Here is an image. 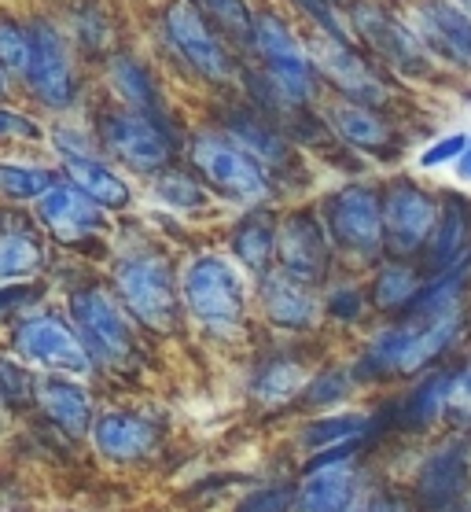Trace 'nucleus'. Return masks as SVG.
I'll return each mask as SVG.
<instances>
[{"label":"nucleus","instance_id":"obj_43","mask_svg":"<svg viewBox=\"0 0 471 512\" xmlns=\"http://www.w3.org/2000/svg\"><path fill=\"white\" fill-rule=\"evenodd\" d=\"M52 144L63 159H78V155H96L100 152V140H96V129H81V126H56L52 129Z\"/></svg>","mask_w":471,"mask_h":512},{"label":"nucleus","instance_id":"obj_53","mask_svg":"<svg viewBox=\"0 0 471 512\" xmlns=\"http://www.w3.org/2000/svg\"><path fill=\"white\" fill-rule=\"evenodd\" d=\"M350 512H354V509H350Z\"/></svg>","mask_w":471,"mask_h":512},{"label":"nucleus","instance_id":"obj_39","mask_svg":"<svg viewBox=\"0 0 471 512\" xmlns=\"http://www.w3.org/2000/svg\"><path fill=\"white\" fill-rule=\"evenodd\" d=\"M350 387H354V373H346V369H324V373L310 376V384L302 391V406L310 409H328V406H339L346 395H350Z\"/></svg>","mask_w":471,"mask_h":512},{"label":"nucleus","instance_id":"obj_47","mask_svg":"<svg viewBox=\"0 0 471 512\" xmlns=\"http://www.w3.org/2000/svg\"><path fill=\"white\" fill-rule=\"evenodd\" d=\"M41 284H30V280H15L12 288H0V317L12 314V310H26L41 295Z\"/></svg>","mask_w":471,"mask_h":512},{"label":"nucleus","instance_id":"obj_18","mask_svg":"<svg viewBox=\"0 0 471 512\" xmlns=\"http://www.w3.org/2000/svg\"><path fill=\"white\" fill-rule=\"evenodd\" d=\"M361 443H346L335 450L317 454V461L306 465V479L295 490L291 512H350L357 505V468L350 457Z\"/></svg>","mask_w":471,"mask_h":512},{"label":"nucleus","instance_id":"obj_21","mask_svg":"<svg viewBox=\"0 0 471 512\" xmlns=\"http://www.w3.org/2000/svg\"><path fill=\"white\" fill-rule=\"evenodd\" d=\"M92 446L96 454L115 461V465H140L148 461L162 443V428L144 413L133 409H107L92 420Z\"/></svg>","mask_w":471,"mask_h":512},{"label":"nucleus","instance_id":"obj_12","mask_svg":"<svg viewBox=\"0 0 471 512\" xmlns=\"http://www.w3.org/2000/svg\"><path fill=\"white\" fill-rule=\"evenodd\" d=\"M321 218L328 225L332 244L346 255L380 258L387 251V233H383V188L350 181L339 185L332 196H324Z\"/></svg>","mask_w":471,"mask_h":512},{"label":"nucleus","instance_id":"obj_22","mask_svg":"<svg viewBox=\"0 0 471 512\" xmlns=\"http://www.w3.org/2000/svg\"><path fill=\"white\" fill-rule=\"evenodd\" d=\"M258 303H262L265 321L280 332H313L324 317V303L317 299V288L288 277L284 269H273L258 280Z\"/></svg>","mask_w":471,"mask_h":512},{"label":"nucleus","instance_id":"obj_48","mask_svg":"<svg viewBox=\"0 0 471 512\" xmlns=\"http://www.w3.org/2000/svg\"><path fill=\"white\" fill-rule=\"evenodd\" d=\"M354 512H413V505L398 494H368V498H357Z\"/></svg>","mask_w":471,"mask_h":512},{"label":"nucleus","instance_id":"obj_30","mask_svg":"<svg viewBox=\"0 0 471 512\" xmlns=\"http://www.w3.org/2000/svg\"><path fill=\"white\" fill-rule=\"evenodd\" d=\"M453 376L449 369H435L427 373L409 395L394 406V424L402 431H427L431 424L449 413V391H453Z\"/></svg>","mask_w":471,"mask_h":512},{"label":"nucleus","instance_id":"obj_24","mask_svg":"<svg viewBox=\"0 0 471 512\" xmlns=\"http://www.w3.org/2000/svg\"><path fill=\"white\" fill-rule=\"evenodd\" d=\"M328 129L335 133V140H343L350 148L365 155H394L402 148V137H398V126H394L391 118L376 111V107H365V104H354V100H332L328 104Z\"/></svg>","mask_w":471,"mask_h":512},{"label":"nucleus","instance_id":"obj_6","mask_svg":"<svg viewBox=\"0 0 471 512\" xmlns=\"http://www.w3.org/2000/svg\"><path fill=\"white\" fill-rule=\"evenodd\" d=\"M346 23H350L357 45L365 48L372 63H380L383 70H394L398 78H413V82L435 78V56L424 48L413 26L387 12L380 0H350Z\"/></svg>","mask_w":471,"mask_h":512},{"label":"nucleus","instance_id":"obj_27","mask_svg":"<svg viewBox=\"0 0 471 512\" xmlns=\"http://www.w3.org/2000/svg\"><path fill=\"white\" fill-rule=\"evenodd\" d=\"M37 218H26L23 210H0V277L30 280L48 266L45 236L37 229Z\"/></svg>","mask_w":471,"mask_h":512},{"label":"nucleus","instance_id":"obj_38","mask_svg":"<svg viewBox=\"0 0 471 512\" xmlns=\"http://www.w3.org/2000/svg\"><path fill=\"white\" fill-rule=\"evenodd\" d=\"M26 63H30V26L12 15H0V70L23 78Z\"/></svg>","mask_w":471,"mask_h":512},{"label":"nucleus","instance_id":"obj_20","mask_svg":"<svg viewBox=\"0 0 471 512\" xmlns=\"http://www.w3.org/2000/svg\"><path fill=\"white\" fill-rule=\"evenodd\" d=\"M221 129H225L240 148H247V152L269 170V177H288L302 170L295 140H291L284 129H276L258 107H243V104L225 107V111H221Z\"/></svg>","mask_w":471,"mask_h":512},{"label":"nucleus","instance_id":"obj_13","mask_svg":"<svg viewBox=\"0 0 471 512\" xmlns=\"http://www.w3.org/2000/svg\"><path fill=\"white\" fill-rule=\"evenodd\" d=\"M30 26V63L23 70L26 93L48 111H67L78 104V63L74 41L56 23L34 19Z\"/></svg>","mask_w":471,"mask_h":512},{"label":"nucleus","instance_id":"obj_4","mask_svg":"<svg viewBox=\"0 0 471 512\" xmlns=\"http://www.w3.org/2000/svg\"><path fill=\"white\" fill-rule=\"evenodd\" d=\"M181 299L184 310L196 317L207 332H236L247 321V277L240 262L199 251L181 269Z\"/></svg>","mask_w":471,"mask_h":512},{"label":"nucleus","instance_id":"obj_41","mask_svg":"<svg viewBox=\"0 0 471 512\" xmlns=\"http://www.w3.org/2000/svg\"><path fill=\"white\" fill-rule=\"evenodd\" d=\"M291 4H295L317 30L350 37V23H346V4H350V0H291Z\"/></svg>","mask_w":471,"mask_h":512},{"label":"nucleus","instance_id":"obj_35","mask_svg":"<svg viewBox=\"0 0 471 512\" xmlns=\"http://www.w3.org/2000/svg\"><path fill=\"white\" fill-rule=\"evenodd\" d=\"M111 37H115V26L107 19L104 4L81 0V4L70 8V41H74L85 56H107V52H111Z\"/></svg>","mask_w":471,"mask_h":512},{"label":"nucleus","instance_id":"obj_42","mask_svg":"<svg viewBox=\"0 0 471 512\" xmlns=\"http://www.w3.org/2000/svg\"><path fill=\"white\" fill-rule=\"evenodd\" d=\"M368 291L357 288V284H339V288L328 291V299H324V310L335 317V321H343V325H354L361 321L368 310Z\"/></svg>","mask_w":471,"mask_h":512},{"label":"nucleus","instance_id":"obj_40","mask_svg":"<svg viewBox=\"0 0 471 512\" xmlns=\"http://www.w3.org/2000/svg\"><path fill=\"white\" fill-rule=\"evenodd\" d=\"M34 380L37 376L30 373V365L0 354V395H4L8 409H23L34 402Z\"/></svg>","mask_w":471,"mask_h":512},{"label":"nucleus","instance_id":"obj_52","mask_svg":"<svg viewBox=\"0 0 471 512\" xmlns=\"http://www.w3.org/2000/svg\"><path fill=\"white\" fill-rule=\"evenodd\" d=\"M468 373H471V365H468Z\"/></svg>","mask_w":471,"mask_h":512},{"label":"nucleus","instance_id":"obj_34","mask_svg":"<svg viewBox=\"0 0 471 512\" xmlns=\"http://www.w3.org/2000/svg\"><path fill=\"white\" fill-rule=\"evenodd\" d=\"M372 428V417L365 413H335V417H317L313 424H306L299 435V446L306 454H324L335 446L361 443Z\"/></svg>","mask_w":471,"mask_h":512},{"label":"nucleus","instance_id":"obj_49","mask_svg":"<svg viewBox=\"0 0 471 512\" xmlns=\"http://www.w3.org/2000/svg\"><path fill=\"white\" fill-rule=\"evenodd\" d=\"M453 166H457V177H460V181H471V140H468V148H464V152L457 155V163H453Z\"/></svg>","mask_w":471,"mask_h":512},{"label":"nucleus","instance_id":"obj_8","mask_svg":"<svg viewBox=\"0 0 471 512\" xmlns=\"http://www.w3.org/2000/svg\"><path fill=\"white\" fill-rule=\"evenodd\" d=\"M162 37L181 56V63L192 67L210 85H229L236 78V59L229 52V37L199 12L192 0H166L159 12Z\"/></svg>","mask_w":471,"mask_h":512},{"label":"nucleus","instance_id":"obj_44","mask_svg":"<svg viewBox=\"0 0 471 512\" xmlns=\"http://www.w3.org/2000/svg\"><path fill=\"white\" fill-rule=\"evenodd\" d=\"M291 509H295V490L280 487V483L251 490V494L236 505V512H291Z\"/></svg>","mask_w":471,"mask_h":512},{"label":"nucleus","instance_id":"obj_5","mask_svg":"<svg viewBox=\"0 0 471 512\" xmlns=\"http://www.w3.org/2000/svg\"><path fill=\"white\" fill-rule=\"evenodd\" d=\"M188 159L210 192L236 199L243 207H265L273 199V177L247 148H240L225 129H199L188 140Z\"/></svg>","mask_w":471,"mask_h":512},{"label":"nucleus","instance_id":"obj_9","mask_svg":"<svg viewBox=\"0 0 471 512\" xmlns=\"http://www.w3.org/2000/svg\"><path fill=\"white\" fill-rule=\"evenodd\" d=\"M96 140L115 163L148 177L173 166V155H177V137L170 129L129 111L126 104H111L96 115Z\"/></svg>","mask_w":471,"mask_h":512},{"label":"nucleus","instance_id":"obj_15","mask_svg":"<svg viewBox=\"0 0 471 512\" xmlns=\"http://www.w3.org/2000/svg\"><path fill=\"white\" fill-rule=\"evenodd\" d=\"M332 236L317 210L299 207L288 210L276 229V269H284L288 277L302 284H324L332 277Z\"/></svg>","mask_w":471,"mask_h":512},{"label":"nucleus","instance_id":"obj_19","mask_svg":"<svg viewBox=\"0 0 471 512\" xmlns=\"http://www.w3.org/2000/svg\"><path fill=\"white\" fill-rule=\"evenodd\" d=\"M37 222L56 244L81 247L89 240H104L107 233V210L96 207L89 196L67 181H56L45 196L37 199Z\"/></svg>","mask_w":471,"mask_h":512},{"label":"nucleus","instance_id":"obj_25","mask_svg":"<svg viewBox=\"0 0 471 512\" xmlns=\"http://www.w3.org/2000/svg\"><path fill=\"white\" fill-rule=\"evenodd\" d=\"M34 402L59 431H67L70 439H81L92 431L96 409H92V395L85 391L78 376L41 373L34 380Z\"/></svg>","mask_w":471,"mask_h":512},{"label":"nucleus","instance_id":"obj_29","mask_svg":"<svg viewBox=\"0 0 471 512\" xmlns=\"http://www.w3.org/2000/svg\"><path fill=\"white\" fill-rule=\"evenodd\" d=\"M59 174L67 185H74L81 196H89L96 207H104L107 214H122L133 207V188L115 166L104 163L100 155H78V159H63Z\"/></svg>","mask_w":471,"mask_h":512},{"label":"nucleus","instance_id":"obj_31","mask_svg":"<svg viewBox=\"0 0 471 512\" xmlns=\"http://www.w3.org/2000/svg\"><path fill=\"white\" fill-rule=\"evenodd\" d=\"M424 284H427L424 269H416L409 258H391V262H383L376 269L372 288H368V303H372V310H380V314L402 317L416 303V295L424 291Z\"/></svg>","mask_w":471,"mask_h":512},{"label":"nucleus","instance_id":"obj_50","mask_svg":"<svg viewBox=\"0 0 471 512\" xmlns=\"http://www.w3.org/2000/svg\"><path fill=\"white\" fill-rule=\"evenodd\" d=\"M4 417H8V402H4V395H0V424H4Z\"/></svg>","mask_w":471,"mask_h":512},{"label":"nucleus","instance_id":"obj_2","mask_svg":"<svg viewBox=\"0 0 471 512\" xmlns=\"http://www.w3.org/2000/svg\"><path fill=\"white\" fill-rule=\"evenodd\" d=\"M111 291L129 317L155 336H170L181 328V273L159 247H137L118 258L111 269Z\"/></svg>","mask_w":471,"mask_h":512},{"label":"nucleus","instance_id":"obj_54","mask_svg":"<svg viewBox=\"0 0 471 512\" xmlns=\"http://www.w3.org/2000/svg\"><path fill=\"white\" fill-rule=\"evenodd\" d=\"M468 4H471V0H468Z\"/></svg>","mask_w":471,"mask_h":512},{"label":"nucleus","instance_id":"obj_23","mask_svg":"<svg viewBox=\"0 0 471 512\" xmlns=\"http://www.w3.org/2000/svg\"><path fill=\"white\" fill-rule=\"evenodd\" d=\"M107 85L118 96V104H126L129 111H137V115L151 118V122H159L162 129H170L177 137V122H173V111L166 104V93H162L155 70L144 59H137L133 52H115L107 59Z\"/></svg>","mask_w":471,"mask_h":512},{"label":"nucleus","instance_id":"obj_32","mask_svg":"<svg viewBox=\"0 0 471 512\" xmlns=\"http://www.w3.org/2000/svg\"><path fill=\"white\" fill-rule=\"evenodd\" d=\"M310 384V376L299 361L288 354H276V358L262 361L258 373L251 376V398L262 406H288L291 398H299Z\"/></svg>","mask_w":471,"mask_h":512},{"label":"nucleus","instance_id":"obj_46","mask_svg":"<svg viewBox=\"0 0 471 512\" xmlns=\"http://www.w3.org/2000/svg\"><path fill=\"white\" fill-rule=\"evenodd\" d=\"M468 148V137L464 133H453V137H442L438 144H431L424 155H420V166L424 170H438V166L446 163H457V155Z\"/></svg>","mask_w":471,"mask_h":512},{"label":"nucleus","instance_id":"obj_17","mask_svg":"<svg viewBox=\"0 0 471 512\" xmlns=\"http://www.w3.org/2000/svg\"><path fill=\"white\" fill-rule=\"evenodd\" d=\"M409 26L424 48L446 67L471 70V4L468 0H420Z\"/></svg>","mask_w":471,"mask_h":512},{"label":"nucleus","instance_id":"obj_3","mask_svg":"<svg viewBox=\"0 0 471 512\" xmlns=\"http://www.w3.org/2000/svg\"><path fill=\"white\" fill-rule=\"evenodd\" d=\"M67 317L81 336L96 369L104 373H133L140 358L133 317L118 295L104 284H85L67 295Z\"/></svg>","mask_w":471,"mask_h":512},{"label":"nucleus","instance_id":"obj_45","mask_svg":"<svg viewBox=\"0 0 471 512\" xmlns=\"http://www.w3.org/2000/svg\"><path fill=\"white\" fill-rule=\"evenodd\" d=\"M45 129L37 126L34 118L12 107H0V140H41Z\"/></svg>","mask_w":471,"mask_h":512},{"label":"nucleus","instance_id":"obj_51","mask_svg":"<svg viewBox=\"0 0 471 512\" xmlns=\"http://www.w3.org/2000/svg\"><path fill=\"white\" fill-rule=\"evenodd\" d=\"M0 93H4V70H0Z\"/></svg>","mask_w":471,"mask_h":512},{"label":"nucleus","instance_id":"obj_11","mask_svg":"<svg viewBox=\"0 0 471 512\" xmlns=\"http://www.w3.org/2000/svg\"><path fill=\"white\" fill-rule=\"evenodd\" d=\"M8 339H12L15 358L30 365V369H41V373L85 376L89 369H96L81 336L70 325V317H59L52 310H26V314H19Z\"/></svg>","mask_w":471,"mask_h":512},{"label":"nucleus","instance_id":"obj_1","mask_svg":"<svg viewBox=\"0 0 471 512\" xmlns=\"http://www.w3.org/2000/svg\"><path fill=\"white\" fill-rule=\"evenodd\" d=\"M464 314L453 317H402L398 325L372 336L354 380H394V376H420L457 343Z\"/></svg>","mask_w":471,"mask_h":512},{"label":"nucleus","instance_id":"obj_36","mask_svg":"<svg viewBox=\"0 0 471 512\" xmlns=\"http://www.w3.org/2000/svg\"><path fill=\"white\" fill-rule=\"evenodd\" d=\"M52 185H56V174L45 170V166L0 163V196L12 199V203H23V199H34L37 203Z\"/></svg>","mask_w":471,"mask_h":512},{"label":"nucleus","instance_id":"obj_16","mask_svg":"<svg viewBox=\"0 0 471 512\" xmlns=\"http://www.w3.org/2000/svg\"><path fill=\"white\" fill-rule=\"evenodd\" d=\"M471 487V439L457 431L453 439L438 443L416 468L413 501L424 512H453L464 490Z\"/></svg>","mask_w":471,"mask_h":512},{"label":"nucleus","instance_id":"obj_7","mask_svg":"<svg viewBox=\"0 0 471 512\" xmlns=\"http://www.w3.org/2000/svg\"><path fill=\"white\" fill-rule=\"evenodd\" d=\"M306 48H310V59L313 67H317V74H321V82L332 85L343 100L376 107V111L391 107L394 96L387 78H383V67L372 63V56H368L365 48L354 45V37L313 30Z\"/></svg>","mask_w":471,"mask_h":512},{"label":"nucleus","instance_id":"obj_33","mask_svg":"<svg viewBox=\"0 0 471 512\" xmlns=\"http://www.w3.org/2000/svg\"><path fill=\"white\" fill-rule=\"evenodd\" d=\"M151 192L155 199H162V207L181 210V214H199V210L210 207V188L207 181L192 170H181V166H166L151 177Z\"/></svg>","mask_w":471,"mask_h":512},{"label":"nucleus","instance_id":"obj_26","mask_svg":"<svg viewBox=\"0 0 471 512\" xmlns=\"http://www.w3.org/2000/svg\"><path fill=\"white\" fill-rule=\"evenodd\" d=\"M442 210H438V225L424 247V273L438 277L449 266H457L460 258L471 255V199L457 192H438Z\"/></svg>","mask_w":471,"mask_h":512},{"label":"nucleus","instance_id":"obj_28","mask_svg":"<svg viewBox=\"0 0 471 512\" xmlns=\"http://www.w3.org/2000/svg\"><path fill=\"white\" fill-rule=\"evenodd\" d=\"M276 229H280V214L269 207H247V214L232 225L229 251L243 273H251L254 280L276 269Z\"/></svg>","mask_w":471,"mask_h":512},{"label":"nucleus","instance_id":"obj_14","mask_svg":"<svg viewBox=\"0 0 471 512\" xmlns=\"http://www.w3.org/2000/svg\"><path fill=\"white\" fill-rule=\"evenodd\" d=\"M442 196L427 192L409 177H398L383 188V233H387V255L416 258L424 255L427 240L438 225Z\"/></svg>","mask_w":471,"mask_h":512},{"label":"nucleus","instance_id":"obj_10","mask_svg":"<svg viewBox=\"0 0 471 512\" xmlns=\"http://www.w3.org/2000/svg\"><path fill=\"white\" fill-rule=\"evenodd\" d=\"M251 48L276 89H284V93H288L291 100H299V104H313V100H317L324 82H321V74H317V67H313L310 48H306V41H302L280 15L276 12L254 15Z\"/></svg>","mask_w":471,"mask_h":512},{"label":"nucleus","instance_id":"obj_37","mask_svg":"<svg viewBox=\"0 0 471 512\" xmlns=\"http://www.w3.org/2000/svg\"><path fill=\"white\" fill-rule=\"evenodd\" d=\"M199 12L207 15L210 23L218 26L221 34L236 41V45H251L254 34V12L247 8V0H192Z\"/></svg>","mask_w":471,"mask_h":512}]
</instances>
